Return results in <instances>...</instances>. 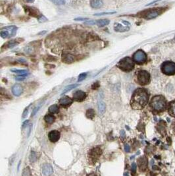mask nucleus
Returning a JSON list of instances; mask_svg holds the SVG:
<instances>
[{
    "instance_id": "nucleus-1",
    "label": "nucleus",
    "mask_w": 175,
    "mask_h": 176,
    "mask_svg": "<svg viewBox=\"0 0 175 176\" xmlns=\"http://www.w3.org/2000/svg\"><path fill=\"white\" fill-rule=\"evenodd\" d=\"M149 94L148 91L144 89H138L133 93L131 98L130 106L134 110H141L148 103Z\"/></svg>"
},
{
    "instance_id": "nucleus-2",
    "label": "nucleus",
    "mask_w": 175,
    "mask_h": 176,
    "mask_svg": "<svg viewBox=\"0 0 175 176\" xmlns=\"http://www.w3.org/2000/svg\"><path fill=\"white\" fill-rule=\"evenodd\" d=\"M150 105L154 110L161 112L165 109L166 100L162 96H156L152 98Z\"/></svg>"
},
{
    "instance_id": "nucleus-3",
    "label": "nucleus",
    "mask_w": 175,
    "mask_h": 176,
    "mask_svg": "<svg viewBox=\"0 0 175 176\" xmlns=\"http://www.w3.org/2000/svg\"><path fill=\"white\" fill-rule=\"evenodd\" d=\"M117 66L119 68L124 71H130L133 69L134 67V60L131 59L129 57H127L122 59L119 63H118Z\"/></svg>"
},
{
    "instance_id": "nucleus-4",
    "label": "nucleus",
    "mask_w": 175,
    "mask_h": 176,
    "mask_svg": "<svg viewBox=\"0 0 175 176\" xmlns=\"http://www.w3.org/2000/svg\"><path fill=\"white\" fill-rule=\"evenodd\" d=\"M163 11H164V8L151 9L141 13V16L145 18L146 19H152L159 16Z\"/></svg>"
},
{
    "instance_id": "nucleus-5",
    "label": "nucleus",
    "mask_w": 175,
    "mask_h": 176,
    "mask_svg": "<svg viewBox=\"0 0 175 176\" xmlns=\"http://www.w3.org/2000/svg\"><path fill=\"white\" fill-rule=\"evenodd\" d=\"M102 154V151L100 147L97 146L95 148L90 150L88 152V159L90 163L94 164L98 160L99 158L101 156Z\"/></svg>"
},
{
    "instance_id": "nucleus-6",
    "label": "nucleus",
    "mask_w": 175,
    "mask_h": 176,
    "mask_svg": "<svg viewBox=\"0 0 175 176\" xmlns=\"http://www.w3.org/2000/svg\"><path fill=\"white\" fill-rule=\"evenodd\" d=\"M138 82L140 85H146L150 83V75L148 71L144 70H140L137 75Z\"/></svg>"
},
{
    "instance_id": "nucleus-7",
    "label": "nucleus",
    "mask_w": 175,
    "mask_h": 176,
    "mask_svg": "<svg viewBox=\"0 0 175 176\" xmlns=\"http://www.w3.org/2000/svg\"><path fill=\"white\" fill-rule=\"evenodd\" d=\"M161 71L167 75L175 74V63L172 61H165L162 64Z\"/></svg>"
},
{
    "instance_id": "nucleus-8",
    "label": "nucleus",
    "mask_w": 175,
    "mask_h": 176,
    "mask_svg": "<svg viewBox=\"0 0 175 176\" xmlns=\"http://www.w3.org/2000/svg\"><path fill=\"white\" fill-rule=\"evenodd\" d=\"M130 24L125 20H120V23H117L114 25V30L118 32H125L129 30Z\"/></svg>"
},
{
    "instance_id": "nucleus-9",
    "label": "nucleus",
    "mask_w": 175,
    "mask_h": 176,
    "mask_svg": "<svg viewBox=\"0 0 175 176\" xmlns=\"http://www.w3.org/2000/svg\"><path fill=\"white\" fill-rule=\"evenodd\" d=\"M133 60L138 64H142L147 60V56L142 50H138L133 55Z\"/></svg>"
},
{
    "instance_id": "nucleus-10",
    "label": "nucleus",
    "mask_w": 175,
    "mask_h": 176,
    "mask_svg": "<svg viewBox=\"0 0 175 176\" xmlns=\"http://www.w3.org/2000/svg\"><path fill=\"white\" fill-rule=\"evenodd\" d=\"M60 136L61 134L60 132L55 130L50 131L48 134L49 139H50V141L52 142V143H55V142L58 141L60 139Z\"/></svg>"
},
{
    "instance_id": "nucleus-11",
    "label": "nucleus",
    "mask_w": 175,
    "mask_h": 176,
    "mask_svg": "<svg viewBox=\"0 0 175 176\" xmlns=\"http://www.w3.org/2000/svg\"><path fill=\"white\" fill-rule=\"evenodd\" d=\"M86 97V94L82 90H78L73 94V98L77 102H82Z\"/></svg>"
},
{
    "instance_id": "nucleus-12",
    "label": "nucleus",
    "mask_w": 175,
    "mask_h": 176,
    "mask_svg": "<svg viewBox=\"0 0 175 176\" xmlns=\"http://www.w3.org/2000/svg\"><path fill=\"white\" fill-rule=\"evenodd\" d=\"M73 103V100L68 96H63L60 100V104L62 107L67 108Z\"/></svg>"
},
{
    "instance_id": "nucleus-13",
    "label": "nucleus",
    "mask_w": 175,
    "mask_h": 176,
    "mask_svg": "<svg viewBox=\"0 0 175 176\" xmlns=\"http://www.w3.org/2000/svg\"><path fill=\"white\" fill-rule=\"evenodd\" d=\"M53 168L50 164H45L42 166V173L45 176H50L53 173Z\"/></svg>"
},
{
    "instance_id": "nucleus-14",
    "label": "nucleus",
    "mask_w": 175,
    "mask_h": 176,
    "mask_svg": "<svg viewBox=\"0 0 175 176\" xmlns=\"http://www.w3.org/2000/svg\"><path fill=\"white\" fill-rule=\"evenodd\" d=\"M23 92V89L20 84H16L12 87V92L16 96H19Z\"/></svg>"
},
{
    "instance_id": "nucleus-15",
    "label": "nucleus",
    "mask_w": 175,
    "mask_h": 176,
    "mask_svg": "<svg viewBox=\"0 0 175 176\" xmlns=\"http://www.w3.org/2000/svg\"><path fill=\"white\" fill-rule=\"evenodd\" d=\"M138 165L141 170H144L147 167V159L146 157H141L138 160Z\"/></svg>"
},
{
    "instance_id": "nucleus-16",
    "label": "nucleus",
    "mask_w": 175,
    "mask_h": 176,
    "mask_svg": "<svg viewBox=\"0 0 175 176\" xmlns=\"http://www.w3.org/2000/svg\"><path fill=\"white\" fill-rule=\"evenodd\" d=\"M103 4L104 3H103L102 0H91L90 1L91 7L94 9L100 8L102 7Z\"/></svg>"
},
{
    "instance_id": "nucleus-17",
    "label": "nucleus",
    "mask_w": 175,
    "mask_h": 176,
    "mask_svg": "<svg viewBox=\"0 0 175 176\" xmlns=\"http://www.w3.org/2000/svg\"><path fill=\"white\" fill-rule=\"evenodd\" d=\"M4 29L7 30L9 33V37H13L16 34L17 28L15 26H9V27H6L4 28Z\"/></svg>"
},
{
    "instance_id": "nucleus-18",
    "label": "nucleus",
    "mask_w": 175,
    "mask_h": 176,
    "mask_svg": "<svg viewBox=\"0 0 175 176\" xmlns=\"http://www.w3.org/2000/svg\"><path fill=\"white\" fill-rule=\"evenodd\" d=\"M109 24V20L108 19H101L98 20L96 21V25H97L98 27H103L105 26H107Z\"/></svg>"
},
{
    "instance_id": "nucleus-19",
    "label": "nucleus",
    "mask_w": 175,
    "mask_h": 176,
    "mask_svg": "<svg viewBox=\"0 0 175 176\" xmlns=\"http://www.w3.org/2000/svg\"><path fill=\"white\" fill-rule=\"evenodd\" d=\"M63 61L66 62V63H71L74 61V56L71 55V54H66L63 57Z\"/></svg>"
},
{
    "instance_id": "nucleus-20",
    "label": "nucleus",
    "mask_w": 175,
    "mask_h": 176,
    "mask_svg": "<svg viewBox=\"0 0 175 176\" xmlns=\"http://www.w3.org/2000/svg\"><path fill=\"white\" fill-rule=\"evenodd\" d=\"M105 103L102 102V101H100V102H99L98 103V111H99V114H104V113H105Z\"/></svg>"
},
{
    "instance_id": "nucleus-21",
    "label": "nucleus",
    "mask_w": 175,
    "mask_h": 176,
    "mask_svg": "<svg viewBox=\"0 0 175 176\" xmlns=\"http://www.w3.org/2000/svg\"><path fill=\"white\" fill-rule=\"evenodd\" d=\"M12 72L19 74L20 75H23V76H27L28 75V71L27 70H21V69H11Z\"/></svg>"
},
{
    "instance_id": "nucleus-22",
    "label": "nucleus",
    "mask_w": 175,
    "mask_h": 176,
    "mask_svg": "<svg viewBox=\"0 0 175 176\" xmlns=\"http://www.w3.org/2000/svg\"><path fill=\"white\" fill-rule=\"evenodd\" d=\"M44 120L46 123L49 124H51L54 122L55 121V117L51 114H48L44 117Z\"/></svg>"
},
{
    "instance_id": "nucleus-23",
    "label": "nucleus",
    "mask_w": 175,
    "mask_h": 176,
    "mask_svg": "<svg viewBox=\"0 0 175 176\" xmlns=\"http://www.w3.org/2000/svg\"><path fill=\"white\" fill-rule=\"evenodd\" d=\"M169 112L170 115L173 116V117H175V101L172 102L170 103Z\"/></svg>"
},
{
    "instance_id": "nucleus-24",
    "label": "nucleus",
    "mask_w": 175,
    "mask_h": 176,
    "mask_svg": "<svg viewBox=\"0 0 175 176\" xmlns=\"http://www.w3.org/2000/svg\"><path fill=\"white\" fill-rule=\"evenodd\" d=\"M49 112L51 113H57L59 112V107L57 105L54 104L49 108Z\"/></svg>"
},
{
    "instance_id": "nucleus-25",
    "label": "nucleus",
    "mask_w": 175,
    "mask_h": 176,
    "mask_svg": "<svg viewBox=\"0 0 175 176\" xmlns=\"http://www.w3.org/2000/svg\"><path fill=\"white\" fill-rule=\"evenodd\" d=\"M86 115L88 119H91V120H92V119H93L95 116V112H94V110H92V109L88 110L86 112Z\"/></svg>"
},
{
    "instance_id": "nucleus-26",
    "label": "nucleus",
    "mask_w": 175,
    "mask_h": 176,
    "mask_svg": "<svg viewBox=\"0 0 175 176\" xmlns=\"http://www.w3.org/2000/svg\"><path fill=\"white\" fill-rule=\"evenodd\" d=\"M78 84H71V85H69V86H67V87H66L65 88V89H64V90L63 91L62 94H65V93L67 92H69V91H70V90H71L72 89H74V88H76V87H78Z\"/></svg>"
},
{
    "instance_id": "nucleus-27",
    "label": "nucleus",
    "mask_w": 175,
    "mask_h": 176,
    "mask_svg": "<svg viewBox=\"0 0 175 176\" xmlns=\"http://www.w3.org/2000/svg\"><path fill=\"white\" fill-rule=\"evenodd\" d=\"M38 157H37V154L36 152L34 151H32L31 154L30 156V160L31 162H34L37 160Z\"/></svg>"
},
{
    "instance_id": "nucleus-28",
    "label": "nucleus",
    "mask_w": 175,
    "mask_h": 176,
    "mask_svg": "<svg viewBox=\"0 0 175 176\" xmlns=\"http://www.w3.org/2000/svg\"><path fill=\"white\" fill-rule=\"evenodd\" d=\"M18 44L19 43H18L16 40H12L11 41H9V42H8V43H7V48H12L15 47V46H17Z\"/></svg>"
},
{
    "instance_id": "nucleus-29",
    "label": "nucleus",
    "mask_w": 175,
    "mask_h": 176,
    "mask_svg": "<svg viewBox=\"0 0 175 176\" xmlns=\"http://www.w3.org/2000/svg\"><path fill=\"white\" fill-rule=\"evenodd\" d=\"M0 34H1V37L2 38H8L9 37V32L7 30L4 29V28H3V30H1V33H0Z\"/></svg>"
},
{
    "instance_id": "nucleus-30",
    "label": "nucleus",
    "mask_w": 175,
    "mask_h": 176,
    "mask_svg": "<svg viewBox=\"0 0 175 176\" xmlns=\"http://www.w3.org/2000/svg\"><path fill=\"white\" fill-rule=\"evenodd\" d=\"M50 1L55 5H57V6H60V5H63L65 4V0H50Z\"/></svg>"
},
{
    "instance_id": "nucleus-31",
    "label": "nucleus",
    "mask_w": 175,
    "mask_h": 176,
    "mask_svg": "<svg viewBox=\"0 0 175 176\" xmlns=\"http://www.w3.org/2000/svg\"><path fill=\"white\" fill-rule=\"evenodd\" d=\"M30 169L28 168H26V169H24V172H23V173H22V176H30Z\"/></svg>"
},
{
    "instance_id": "nucleus-32",
    "label": "nucleus",
    "mask_w": 175,
    "mask_h": 176,
    "mask_svg": "<svg viewBox=\"0 0 175 176\" xmlns=\"http://www.w3.org/2000/svg\"><path fill=\"white\" fill-rule=\"evenodd\" d=\"M86 76H87L86 73H81V74L80 75L78 76V81H83V80H84L85 78H86Z\"/></svg>"
},
{
    "instance_id": "nucleus-33",
    "label": "nucleus",
    "mask_w": 175,
    "mask_h": 176,
    "mask_svg": "<svg viewBox=\"0 0 175 176\" xmlns=\"http://www.w3.org/2000/svg\"><path fill=\"white\" fill-rule=\"evenodd\" d=\"M114 13H115V12L102 13H96V14H95L94 15H96V16H102V15H111V14H114Z\"/></svg>"
},
{
    "instance_id": "nucleus-34",
    "label": "nucleus",
    "mask_w": 175,
    "mask_h": 176,
    "mask_svg": "<svg viewBox=\"0 0 175 176\" xmlns=\"http://www.w3.org/2000/svg\"><path fill=\"white\" fill-rule=\"evenodd\" d=\"M24 78H25V76H23V75H20V76H18V77H17L16 78H15V79H16L17 81H23V80L24 79Z\"/></svg>"
},
{
    "instance_id": "nucleus-35",
    "label": "nucleus",
    "mask_w": 175,
    "mask_h": 176,
    "mask_svg": "<svg viewBox=\"0 0 175 176\" xmlns=\"http://www.w3.org/2000/svg\"><path fill=\"white\" fill-rule=\"evenodd\" d=\"M28 108H27V109H25V110L24 111V112H23V114H22V118L23 119L27 117V115H28Z\"/></svg>"
},
{
    "instance_id": "nucleus-36",
    "label": "nucleus",
    "mask_w": 175,
    "mask_h": 176,
    "mask_svg": "<svg viewBox=\"0 0 175 176\" xmlns=\"http://www.w3.org/2000/svg\"><path fill=\"white\" fill-rule=\"evenodd\" d=\"M47 20V19L44 17V16H40V17L39 18V21L40 22H45Z\"/></svg>"
},
{
    "instance_id": "nucleus-37",
    "label": "nucleus",
    "mask_w": 175,
    "mask_h": 176,
    "mask_svg": "<svg viewBox=\"0 0 175 176\" xmlns=\"http://www.w3.org/2000/svg\"><path fill=\"white\" fill-rule=\"evenodd\" d=\"M125 151L127 152H130V146L128 145V144H125Z\"/></svg>"
},
{
    "instance_id": "nucleus-38",
    "label": "nucleus",
    "mask_w": 175,
    "mask_h": 176,
    "mask_svg": "<svg viewBox=\"0 0 175 176\" xmlns=\"http://www.w3.org/2000/svg\"><path fill=\"white\" fill-rule=\"evenodd\" d=\"M25 51L27 53H31L32 52V48L30 47H26L25 48Z\"/></svg>"
},
{
    "instance_id": "nucleus-39",
    "label": "nucleus",
    "mask_w": 175,
    "mask_h": 176,
    "mask_svg": "<svg viewBox=\"0 0 175 176\" xmlns=\"http://www.w3.org/2000/svg\"><path fill=\"white\" fill-rule=\"evenodd\" d=\"M132 170L133 172H135L136 170V164H134V163H133L132 165Z\"/></svg>"
},
{
    "instance_id": "nucleus-40",
    "label": "nucleus",
    "mask_w": 175,
    "mask_h": 176,
    "mask_svg": "<svg viewBox=\"0 0 175 176\" xmlns=\"http://www.w3.org/2000/svg\"><path fill=\"white\" fill-rule=\"evenodd\" d=\"M87 19H84V18H78V19H76V20H85Z\"/></svg>"
},
{
    "instance_id": "nucleus-41",
    "label": "nucleus",
    "mask_w": 175,
    "mask_h": 176,
    "mask_svg": "<svg viewBox=\"0 0 175 176\" xmlns=\"http://www.w3.org/2000/svg\"><path fill=\"white\" fill-rule=\"evenodd\" d=\"M27 1L28 3H32V2L34 1V0H27Z\"/></svg>"
},
{
    "instance_id": "nucleus-42",
    "label": "nucleus",
    "mask_w": 175,
    "mask_h": 176,
    "mask_svg": "<svg viewBox=\"0 0 175 176\" xmlns=\"http://www.w3.org/2000/svg\"><path fill=\"white\" fill-rule=\"evenodd\" d=\"M88 176H97V175H95V174H94V173H92V174L89 175Z\"/></svg>"
},
{
    "instance_id": "nucleus-43",
    "label": "nucleus",
    "mask_w": 175,
    "mask_h": 176,
    "mask_svg": "<svg viewBox=\"0 0 175 176\" xmlns=\"http://www.w3.org/2000/svg\"><path fill=\"white\" fill-rule=\"evenodd\" d=\"M174 42H175V37H174Z\"/></svg>"
}]
</instances>
